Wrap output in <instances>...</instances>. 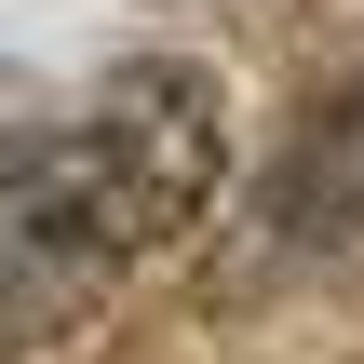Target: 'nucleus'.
Returning <instances> with one entry per match:
<instances>
[{
	"mask_svg": "<svg viewBox=\"0 0 364 364\" xmlns=\"http://www.w3.org/2000/svg\"><path fill=\"white\" fill-rule=\"evenodd\" d=\"M230 162V95L176 54L95 81L54 122H0V364L68 338L122 270H149Z\"/></svg>",
	"mask_w": 364,
	"mask_h": 364,
	"instance_id": "obj_1",
	"label": "nucleus"
},
{
	"mask_svg": "<svg viewBox=\"0 0 364 364\" xmlns=\"http://www.w3.org/2000/svg\"><path fill=\"white\" fill-rule=\"evenodd\" d=\"M270 230L284 243H364V81L297 135V162L270 176Z\"/></svg>",
	"mask_w": 364,
	"mask_h": 364,
	"instance_id": "obj_2",
	"label": "nucleus"
}]
</instances>
